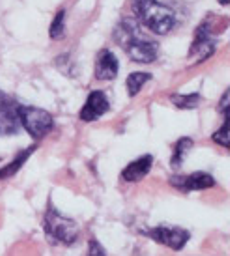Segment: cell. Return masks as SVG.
Here are the masks:
<instances>
[{
  "label": "cell",
  "mask_w": 230,
  "mask_h": 256,
  "mask_svg": "<svg viewBox=\"0 0 230 256\" xmlns=\"http://www.w3.org/2000/svg\"><path fill=\"white\" fill-rule=\"evenodd\" d=\"M114 42L122 47L128 56L137 64H152L158 60L159 45L144 38L138 30V24L131 19H124L114 30Z\"/></svg>",
  "instance_id": "obj_1"
},
{
  "label": "cell",
  "mask_w": 230,
  "mask_h": 256,
  "mask_svg": "<svg viewBox=\"0 0 230 256\" xmlns=\"http://www.w3.org/2000/svg\"><path fill=\"white\" fill-rule=\"evenodd\" d=\"M133 12L140 24L158 36H166L176 24V14L158 0H133Z\"/></svg>",
  "instance_id": "obj_2"
},
{
  "label": "cell",
  "mask_w": 230,
  "mask_h": 256,
  "mask_svg": "<svg viewBox=\"0 0 230 256\" xmlns=\"http://www.w3.org/2000/svg\"><path fill=\"white\" fill-rule=\"evenodd\" d=\"M45 234L54 245H73L79 240V224L73 219L62 215L58 210L49 208L45 214Z\"/></svg>",
  "instance_id": "obj_3"
},
{
  "label": "cell",
  "mask_w": 230,
  "mask_h": 256,
  "mask_svg": "<svg viewBox=\"0 0 230 256\" xmlns=\"http://www.w3.org/2000/svg\"><path fill=\"white\" fill-rule=\"evenodd\" d=\"M19 122L21 128H24V131L36 140H42L54 129V118L44 108L19 105Z\"/></svg>",
  "instance_id": "obj_4"
},
{
  "label": "cell",
  "mask_w": 230,
  "mask_h": 256,
  "mask_svg": "<svg viewBox=\"0 0 230 256\" xmlns=\"http://www.w3.org/2000/svg\"><path fill=\"white\" fill-rule=\"evenodd\" d=\"M21 131L19 103L0 92V136H14Z\"/></svg>",
  "instance_id": "obj_5"
},
{
  "label": "cell",
  "mask_w": 230,
  "mask_h": 256,
  "mask_svg": "<svg viewBox=\"0 0 230 256\" xmlns=\"http://www.w3.org/2000/svg\"><path fill=\"white\" fill-rule=\"evenodd\" d=\"M146 234L150 236L156 243H161V245H165V247L174 250L184 249L187 245V242H189V238H191V234L187 230H184V228H170V226L152 228Z\"/></svg>",
  "instance_id": "obj_6"
},
{
  "label": "cell",
  "mask_w": 230,
  "mask_h": 256,
  "mask_svg": "<svg viewBox=\"0 0 230 256\" xmlns=\"http://www.w3.org/2000/svg\"><path fill=\"white\" fill-rule=\"evenodd\" d=\"M217 49V42L212 36V30L208 28V24L204 22L196 28V34H194L193 45L189 49V56H196L198 62H204L208 60Z\"/></svg>",
  "instance_id": "obj_7"
},
{
  "label": "cell",
  "mask_w": 230,
  "mask_h": 256,
  "mask_svg": "<svg viewBox=\"0 0 230 256\" xmlns=\"http://www.w3.org/2000/svg\"><path fill=\"white\" fill-rule=\"evenodd\" d=\"M170 185L182 192L204 191V189L216 187V180H214V176L206 174V172H193L189 176H172Z\"/></svg>",
  "instance_id": "obj_8"
},
{
  "label": "cell",
  "mask_w": 230,
  "mask_h": 256,
  "mask_svg": "<svg viewBox=\"0 0 230 256\" xmlns=\"http://www.w3.org/2000/svg\"><path fill=\"white\" fill-rule=\"evenodd\" d=\"M108 108H110V103H108L107 96L96 90V92H92L88 96L84 107L80 108L79 118L82 122H96L100 120L101 116H105L108 112Z\"/></svg>",
  "instance_id": "obj_9"
},
{
  "label": "cell",
  "mask_w": 230,
  "mask_h": 256,
  "mask_svg": "<svg viewBox=\"0 0 230 256\" xmlns=\"http://www.w3.org/2000/svg\"><path fill=\"white\" fill-rule=\"evenodd\" d=\"M120 72V64L114 52L108 49H103L96 58V68H94V75L98 80H114Z\"/></svg>",
  "instance_id": "obj_10"
},
{
  "label": "cell",
  "mask_w": 230,
  "mask_h": 256,
  "mask_svg": "<svg viewBox=\"0 0 230 256\" xmlns=\"http://www.w3.org/2000/svg\"><path fill=\"white\" fill-rule=\"evenodd\" d=\"M152 164H154V157L152 156L138 157L122 170V180L128 184H137V182L148 176V172L152 170Z\"/></svg>",
  "instance_id": "obj_11"
},
{
  "label": "cell",
  "mask_w": 230,
  "mask_h": 256,
  "mask_svg": "<svg viewBox=\"0 0 230 256\" xmlns=\"http://www.w3.org/2000/svg\"><path fill=\"white\" fill-rule=\"evenodd\" d=\"M152 78L150 73H142V72H135L131 73L128 80H126V86H128V94H130V98H135L138 96V92L144 88V84L148 82Z\"/></svg>",
  "instance_id": "obj_12"
},
{
  "label": "cell",
  "mask_w": 230,
  "mask_h": 256,
  "mask_svg": "<svg viewBox=\"0 0 230 256\" xmlns=\"http://www.w3.org/2000/svg\"><path fill=\"white\" fill-rule=\"evenodd\" d=\"M34 150H36V148H28V150H24V152H21V154H19V156L12 161V164H8L6 168H2V170H0V180L12 178L14 174H17V170H19L22 164L28 161V157L34 154Z\"/></svg>",
  "instance_id": "obj_13"
},
{
  "label": "cell",
  "mask_w": 230,
  "mask_h": 256,
  "mask_svg": "<svg viewBox=\"0 0 230 256\" xmlns=\"http://www.w3.org/2000/svg\"><path fill=\"white\" fill-rule=\"evenodd\" d=\"M191 148H193V140H191V138H187V136H184V138H180V140L176 142V146H174L172 159H170V164H172L174 168L182 166L184 159H186L187 154L191 152Z\"/></svg>",
  "instance_id": "obj_14"
},
{
  "label": "cell",
  "mask_w": 230,
  "mask_h": 256,
  "mask_svg": "<svg viewBox=\"0 0 230 256\" xmlns=\"http://www.w3.org/2000/svg\"><path fill=\"white\" fill-rule=\"evenodd\" d=\"M49 36L52 40H62L66 36V12L60 10L56 14V17L52 19L50 22V28H49Z\"/></svg>",
  "instance_id": "obj_15"
},
{
  "label": "cell",
  "mask_w": 230,
  "mask_h": 256,
  "mask_svg": "<svg viewBox=\"0 0 230 256\" xmlns=\"http://www.w3.org/2000/svg\"><path fill=\"white\" fill-rule=\"evenodd\" d=\"M200 94H189V96H174L172 103L178 108H194L200 103Z\"/></svg>",
  "instance_id": "obj_16"
},
{
  "label": "cell",
  "mask_w": 230,
  "mask_h": 256,
  "mask_svg": "<svg viewBox=\"0 0 230 256\" xmlns=\"http://www.w3.org/2000/svg\"><path fill=\"white\" fill-rule=\"evenodd\" d=\"M214 140H216L217 144H221L223 148H226V150L230 148V116H224L223 128L219 129V131H216Z\"/></svg>",
  "instance_id": "obj_17"
},
{
  "label": "cell",
  "mask_w": 230,
  "mask_h": 256,
  "mask_svg": "<svg viewBox=\"0 0 230 256\" xmlns=\"http://www.w3.org/2000/svg\"><path fill=\"white\" fill-rule=\"evenodd\" d=\"M56 68L64 73V75H70V77H75V73H77V70H75V64H73V60H72V56H70V54L58 56L56 58Z\"/></svg>",
  "instance_id": "obj_18"
},
{
  "label": "cell",
  "mask_w": 230,
  "mask_h": 256,
  "mask_svg": "<svg viewBox=\"0 0 230 256\" xmlns=\"http://www.w3.org/2000/svg\"><path fill=\"white\" fill-rule=\"evenodd\" d=\"M88 256H107L105 249L101 247V243L98 240H90V245H88Z\"/></svg>",
  "instance_id": "obj_19"
},
{
  "label": "cell",
  "mask_w": 230,
  "mask_h": 256,
  "mask_svg": "<svg viewBox=\"0 0 230 256\" xmlns=\"http://www.w3.org/2000/svg\"><path fill=\"white\" fill-rule=\"evenodd\" d=\"M228 92H224V96H223V100H221V103H219V110H221V114H223V116H230L228 114Z\"/></svg>",
  "instance_id": "obj_20"
},
{
  "label": "cell",
  "mask_w": 230,
  "mask_h": 256,
  "mask_svg": "<svg viewBox=\"0 0 230 256\" xmlns=\"http://www.w3.org/2000/svg\"><path fill=\"white\" fill-rule=\"evenodd\" d=\"M219 2H221L223 6H228V2H230V0H219Z\"/></svg>",
  "instance_id": "obj_21"
}]
</instances>
